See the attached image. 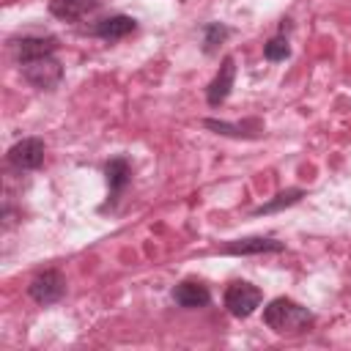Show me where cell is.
Instances as JSON below:
<instances>
[{
  "instance_id": "7a4b0ae2",
  "label": "cell",
  "mask_w": 351,
  "mask_h": 351,
  "mask_svg": "<svg viewBox=\"0 0 351 351\" xmlns=\"http://www.w3.org/2000/svg\"><path fill=\"white\" fill-rule=\"evenodd\" d=\"M22 77H25L33 88H38V90H52V88H58L60 80H63V66H60L52 55L36 58V60L22 63Z\"/></svg>"
},
{
  "instance_id": "9c48e42d",
  "label": "cell",
  "mask_w": 351,
  "mask_h": 351,
  "mask_svg": "<svg viewBox=\"0 0 351 351\" xmlns=\"http://www.w3.org/2000/svg\"><path fill=\"white\" fill-rule=\"evenodd\" d=\"M282 241H274V239H263V236H250V239H239V241H230L225 247L228 255H258V252H282Z\"/></svg>"
},
{
  "instance_id": "ba28073f",
  "label": "cell",
  "mask_w": 351,
  "mask_h": 351,
  "mask_svg": "<svg viewBox=\"0 0 351 351\" xmlns=\"http://www.w3.org/2000/svg\"><path fill=\"white\" fill-rule=\"evenodd\" d=\"M173 299H176V304L195 310V307H206V304L211 302V293H208V288H206L203 282H197V280H181V282L173 288Z\"/></svg>"
},
{
  "instance_id": "30bf717a",
  "label": "cell",
  "mask_w": 351,
  "mask_h": 351,
  "mask_svg": "<svg viewBox=\"0 0 351 351\" xmlns=\"http://www.w3.org/2000/svg\"><path fill=\"white\" fill-rule=\"evenodd\" d=\"M203 126L206 129H214L217 134H230V137H258L263 132V126H261L258 118H250V121H241V123H228V121H211V118H206Z\"/></svg>"
},
{
  "instance_id": "4fadbf2b",
  "label": "cell",
  "mask_w": 351,
  "mask_h": 351,
  "mask_svg": "<svg viewBox=\"0 0 351 351\" xmlns=\"http://www.w3.org/2000/svg\"><path fill=\"white\" fill-rule=\"evenodd\" d=\"M104 173H107V184H110V195L112 197H118L121 195V189L129 184V178H132V170H129V162L123 159V156H115V159H110L107 162V167H104Z\"/></svg>"
},
{
  "instance_id": "5b68a950",
  "label": "cell",
  "mask_w": 351,
  "mask_h": 351,
  "mask_svg": "<svg viewBox=\"0 0 351 351\" xmlns=\"http://www.w3.org/2000/svg\"><path fill=\"white\" fill-rule=\"evenodd\" d=\"M44 140H38V137H25V140H19V143H14L11 148H8V154H5V159H8V165L14 167V170H36V167H41V162H44Z\"/></svg>"
},
{
  "instance_id": "8992f818",
  "label": "cell",
  "mask_w": 351,
  "mask_h": 351,
  "mask_svg": "<svg viewBox=\"0 0 351 351\" xmlns=\"http://www.w3.org/2000/svg\"><path fill=\"white\" fill-rule=\"evenodd\" d=\"M233 80H236V60H233V55H225L222 63H219V71L214 74V80L206 88V99H208L211 107H219L230 96Z\"/></svg>"
},
{
  "instance_id": "52a82bcc",
  "label": "cell",
  "mask_w": 351,
  "mask_h": 351,
  "mask_svg": "<svg viewBox=\"0 0 351 351\" xmlns=\"http://www.w3.org/2000/svg\"><path fill=\"white\" fill-rule=\"evenodd\" d=\"M55 49H58L55 36H25L16 44V58H19V63H27V60H36V58L55 55Z\"/></svg>"
},
{
  "instance_id": "2e32d148",
  "label": "cell",
  "mask_w": 351,
  "mask_h": 351,
  "mask_svg": "<svg viewBox=\"0 0 351 351\" xmlns=\"http://www.w3.org/2000/svg\"><path fill=\"white\" fill-rule=\"evenodd\" d=\"M263 55H266V60H271V63H277V60H285V58L291 55L288 38H282V36H274V38H269V41L263 44Z\"/></svg>"
},
{
  "instance_id": "9a60e30c",
  "label": "cell",
  "mask_w": 351,
  "mask_h": 351,
  "mask_svg": "<svg viewBox=\"0 0 351 351\" xmlns=\"http://www.w3.org/2000/svg\"><path fill=\"white\" fill-rule=\"evenodd\" d=\"M228 27L225 25H219V22H211V25H206V36H203V52L206 55H211V52H217V47L228 38Z\"/></svg>"
},
{
  "instance_id": "277c9868",
  "label": "cell",
  "mask_w": 351,
  "mask_h": 351,
  "mask_svg": "<svg viewBox=\"0 0 351 351\" xmlns=\"http://www.w3.org/2000/svg\"><path fill=\"white\" fill-rule=\"evenodd\" d=\"M27 293H30V299L38 302V304H55V302H60L63 293H66V280H63V274H60L58 269L38 271V274L30 280Z\"/></svg>"
},
{
  "instance_id": "8fae6325",
  "label": "cell",
  "mask_w": 351,
  "mask_h": 351,
  "mask_svg": "<svg viewBox=\"0 0 351 351\" xmlns=\"http://www.w3.org/2000/svg\"><path fill=\"white\" fill-rule=\"evenodd\" d=\"M137 27V22L132 16H123V14H115V16H107L96 25V36L104 38V41H118L123 36H129L132 30Z\"/></svg>"
},
{
  "instance_id": "6da1fadb",
  "label": "cell",
  "mask_w": 351,
  "mask_h": 351,
  "mask_svg": "<svg viewBox=\"0 0 351 351\" xmlns=\"http://www.w3.org/2000/svg\"><path fill=\"white\" fill-rule=\"evenodd\" d=\"M313 313L293 299L277 296L263 307V324L277 335H302L313 326Z\"/></svg>"
},
{
  "instance_id": "5bb4252c",
  "label": "cell",
  "mask_w": 351,
  "mask_h": 351,
  "mask_svg": "<svg viewBox=\"0 0 351 351\" xmlns=\"http://www.w3.org/2000/svg\"><path fill=\"white\" fill-rule=\"evenodd\" d=\"M304 195V189H285V192H280V195H274V200H269V203H263V206H258L255 208V214H271V211H280V208H288V206H293V203H299V197Z\"/></svg>"
},
{
  "instance_id": "7c38bea8",
  "label": "cell",
  "mask_w": 351,
  "mask_h": 351,
  "mask_svg": "<svg viewBox=\"0 0 351 351\" xmlns=\"http://www.w3.org/2000/svg\"><path fill=\"white\" fill-rule=\"evenodd\" d=\"M93 8H96V0H49L52 16L66 19V22L80 19V16H85V14L93 11Z\"/></svg>"
},
{
  "instance_id": "3957f363",
  "label": "cell",
  "mask_w": 351,
  "mask_h": 351,
  "mask_svg": "<svg viewBox=\"0 0 351 351\" xmlns=\"http://www.w3.org/2000/svg\"><path fill=\"white\" fill-rule=\"evenodd\" d=\"M261 299H263L261 291H258L252 282H244V280L230 282L228 291H225V307H228V313L236 315V318H247V315H252V313L258 310Z\"/></svg>"
}]
</instances>
